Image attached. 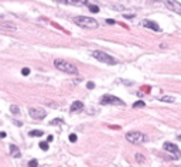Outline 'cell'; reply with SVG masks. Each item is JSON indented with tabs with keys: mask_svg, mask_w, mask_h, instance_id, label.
Instances as JSON below:
<instances>
[{
	"mask_svg": "<svg viewBox=\"0 0 181 167\" xmlns=\"http://www.w3.org/2000/svg\"><path fill=\"white\" fill-rule=\"evenodd\" d=\"M136 161H137V163H143L144 161V157H143L141 153H137V154H136Z\"/></svg>",
	"mask_w": 181,
	"mask_h": 167,
	"instance_id": "19",
	"label": "cell"
},
{
	"mask_svg": "<svg viewBox=\"0 0 181 167\" xmlns=\"http://www.w3.org/2000/svg\"><path fill=\"white\" fill-rule=\"evenodd\" d=\"M30 135H31V136H34V137H40V136H43V135H44V132L43 130H33V132H30Z\"/></svg>",
	"mask_w": 181,
	"mask_h": 167,
	"instance_id": "15",
	"label": "cell"
},
{
	"mask_svg": "<svg viewBox=\"0 0 181 167\" xmlns=\"http://www.w3.org/2000/svg\"><path fill=\"white\" fill-rule=\"evenodd\" d=\"M38 166V161L37 160H31L28 161V167H37Z\"/></svg>",
	"mask_w": 181,
	"mask_h": 167,
	"instance_id": "21",
	"label": "cell"
},
{
	"mask_svg": "<svg viewBox=\"0 0 181 167\" xmlns=\"http://www.w3.org/2000/svg\"><path fill=\"white\" fill-rule=\"evenodd\" d=\"M0 30H4V31H17V27H16L13 23H9V21H4V23H0Z\"/></svg>",
	"mask_w": 181,
	"mask_h": 167,
	"instance_id": "9",
	"label": "cell"
},
{
	"mask_svg": "<svg viewBox=\"0 0 181 167\" xmlns=\"http://www.w3.org/2000/svg\"><path fill=\"white\" fill-rule=\"evenodd\" d=\"M126 140L132 144H141L147 140V136L141 132H127L126 133Z\"/></svg>",
	"mask_w": 181,
	"mask_h": 167,
	"instance_id": "3",
	"label": "cell"
},
{
	"mask_svg": "<svg viewBox=\"0 0 181 167\" xmlns=\"http://www.w3.org/2000/svg\"><path fill=\"white\" fill-rule=\"evenodd\" d=\"M74 23L78 24L79 27H83V28H98V21L92 17H85V16H77L74 17Z\"/></svg>",
	"mask_w": 181,
	"mask_h": 167,
	"instance_id": "2",
	"label": "cell"
},
{
	"mask_svg": "<svg viewBox=\"0 0 181 167\" xmlns=\"http://www.w3.org/2000/svg\"><path fill=\"white\" fill-rule=\"evenodd\" d=\"M144 105H146V103H144L143 101H137V102L133 103V108H144Z\"/></svg>",
	"mask_w": 181,
	"mask_h": 167,
	"instance_id": "16",
	"label": "cell"
},
{
	"mask_svg": "<svg viewBox=\"0 0 181 167\" xmlns=\"http://www.w3.org/2000/svg\"><path fill=\"white\" fill-rule=\"evenodd\" d=\"M3 17H4V16H3V14H2V13H0V18H3Z\"/></svg>",
	"mask_w": 181,
	"mask_h": 167,
	"instance_id": "29",
	"label": "cell"
},
{
	"mask_svg": "<svg viewBox=\"0 0 181 167\" xmlns=\"http://www.w3.org/2000/svg\"><path fill=\"white\" fill-rule=\"evenodd\" d=\"M125 17L126 18H132V17H135V14H125Z\"/></svg>",
	"mask_w": 181,
	"mask_h": 167,
	"instance_id": "27",
	"label": "cell"
},
{
	"mask_svg": "<svg viewBox=\"0 0 181 167\" xmlns=\"http://www.w3.org/2000/svg\"><path fill=\"white\" fill-rule=\"evenodd\" d=\"M21 74H23V75H28V74H30V70H28V68H23Z\"/></svg>",
	"mask_w": 181,
	"mask_h": 167,
	"instance_id": "24",
	"label": "cell"
},
{
	"mask_svg": "<svg viewBox=\"0 0 181 167\" xmlns=\"http://www.w3.org/2000/svg\"><path fill=\"white\" fill-rule=\"evenodd\" d=\"M28 113L35 120H41V119H44L47 116V112L44 109H41V108H31V109H28Z\"/></svg>",
	"mask_w": 181,
	"mask_h": 167,
	"instance_id": "6",
	"label": "cell"
},
{
	"mask_svg": "<svg viewBox=\"0 0 181 167\" xmlns=\"http://www.w3.org/2000/svg\"><path fill=\"white\" fill-rule=\"evenodd\" d=\"M89 12H92V13H98L99 12V7L95 6V4H89Z\"/></svg>",
	"mask_w": 181,
	"mask_h": 167,
	"instance_id": "17",
	"label": "cell"
},
{
	"mask_svg": "<svg viewBox=\"0 0 181 167\" xmlns=\"http://www.w3.org/2000/svg\"><path fill=\"white\" fill-rule=\"evenodd\" d=\"M106 23H107V24H115V20H112V18H107Z\"/></svg>",
	"mask_w": 181,
	"mask_h": 167,
	"instance_id": "26",
	"label": "cell"
},
{
	"mask_svg": "<svg viewBox=\"0 0 181 167\" xmlns=\"http://www.w3.org/2000/svg\"><path fill=\"white\" fill-rule=\"evenodd\" d=\"M40 149L44 150V152H47V150H48V143H47V142H41L40 143Z\"/></svg>",
	"mask_w": 181,
	"mask_h": 167,
	"instance_id": "18",
	"label": "cell"
},
{
	"mask_svg": "<svg viewBox=\"0 0 181 167\" xmlns=\"http://www.w3.org/2000/svg\"><path fill=\"white\" fill-rule=\"evenodd\" d=\"M178 139H180V140H181V136H180V137H178Z\"/></svg>",
	"mask_w": 181,
	"mask_h": 167,
	"instance_id": "31",
	"label": "cell"
},
{
	"mask_svg": "<svg viewBox=\"0 0 181 167\" xmlns=\"http://www.w3.org/2000/svg\"><path fill=\"white\" fill-rule=\"evenodd\" d=\"M62 122V119H59V118H57V119H54V120L51 122V125H59Z\"/></svg>",
	"mask_w": 181,
	"mask_h": 167,
	"instance_id": "23",
	"label": "cell"
},
{
	"mask_svg": "<svg viewBox=\"0 0 181 167\" xmlns=\"http://www.w3.org/2000/svg\"><path fill=\"white\" fill-rule=\"evenodd\" d=\"M164 150L171 152V153H177L178 157H181V152H180V149H178L177 144H173V143H164Z\"/></svg>",
	"mask_w": 181,
	"mask_h": 167,
	"instance_id": "8",
	"label": "cell"
},
{
	"mask_svg": "<svg viewBox=\"0 0 181 167\" xmlns=\"http://www.w3.org/2000/svg\"><path fill=\"white\" fill-rule=\"evenodd\" d=\"M68 4H72V6H85L88 3V0H65Z\"/></svg>",
	"mask_w": 181,
	"mask_h": 167,
	"instance_id": "12",
	"label": "cell"
},
{
	"mask_svg": "<svg viewBox=\"0 0 181 167\" xmlns=\"http://www.w3.org/2000/svg\"><path fill=\"white\" fill-rule=\"evenodd\" d=\"M0 137L3 139V137H6V132H0Z\"/></svg>",
	"mask_w": 181,
	"mask_h": 167,
	"instance_id": "28",
	"label": "cell"
},
{
	"mask_svg": "<svg viewBox=\"0 0 181 167\" xmlns=\"http://www.w3.org/2000/svg\"><path fill=\"white\" fill-rule=\"evenodd\" d=\"M81 109H83V103L81 102V101H75V102L71 105V110H72V112H77V110H81Z\"/></svg>",
	"mask_w": 181,
	"mask_h": 167,
	"instance_id": "11",
	"label": "cell"
},
{
	"mask_svg": "<svg viewBox=\"0 0 181 167\" xmlns=\"http://www.w3.org/2000/svg\"><path fill=\"white\" fill-rule=\"evenodd\" d=\"M170 167H181V166H170Z\"/></svg>",
	"mask_w": 181,
	"mask_h": 167,
	"instance_id": "30",
	"label": "cell"
},
{
	"mask_svg": "<svg viewBox=\"0 0 181 167\" xmlns=\"http://www.w3.org/2000/svg\"><path fill=\"white\" fill-rule=\"evenodd\" d=\"M101 103L102 105H120V106H125V102L122 99H119L117 96H113V95H103L101 98Z\"/></svg>",
	"mask_w": 181,
	"mask_h": 167,
	"instance_id": "5",
	"label": "cell"
},
{
	"mask_svg": "<svg viewBox=\"0 0 181 167\" xmlns=\"http://www.w3.org/2000/svg\"><path fill=\"white\" fill-rule=\"evenodd\" d=\"M86 86H88V89H93V88H95V84H93V82H88Z\"/></svg>",
	"mask_w": 181,
	"mask_h": 167,
	"instance_id": "25",
	"label": "cell"
},
{
	"mask_svg": "<svg viewBox=\"0 0 181 167\" xmlns=\"http://www.w3.org/2000/svg\"><path fill=\"white\" fill-rule=\"evenodd\" d=\"M77 140H78L77 135H74V133H72V135H69V142H72V143H74V142H77Z\"/></svg>",
	"mask_w": 181,
	"mask_h": 167,
	"instance_id": "22",
	"label": "cell"
},
{
	"mask_svg": "<svg viewBox=\"0 0 181 167\" xmlns=\"http://www.w3.org/2000/svg\"><path fill=\"white\" fill-rule=\"evenodd\" d=\"M160 101H163V102H174L175 101V98L174 96H170V95H163L161 98H160Z\"/></svg>",
	"mask_w": 181,
	"mask_h": 167,
	"instance_id": "14",
	"label": "cell"
},
{
	"mask_svg": "<svg viewBox=\"0 0 181 167\" xmlns=\"http://www.w3.org/2000/svg\"><path fill=\"white\" fill-rule=\"evenodd\" d=\"M92 57L96 58L98 61H101V62H103V64H107V65H115L117 64V60L113 57H111L109 54H106V52L103 51H93L92 52Z\"/></svg>",
	"mask_w": 181,
	"mask_h": 167,
	"instance_id": "4",
	"label": "cell"
},
{
	"mask_svg": "<svg viewBox=\"0 0 181 167\" xmlns=\"http://www.w3.org/2000/svg\"><path fill=\"white\" fill-rule=\"evenodd\" d=\"M10 154H11L13 157H20L21 153H20V150L16 147V144H10Z\"/></svg>",
	"mask_w": 181,
	"mask_h": 167,
	"instance_id": "13",
	"label": "cell"
},
{
	"mask_svg": "<svg viewBox=\"0 0 181 167\" xmlns=\"http://www.w3.org/2000/svg\"><path fill=\"white\" fill-rule=\"evenodd\" d=\"M54 67L58 71H61V72L69 74V75H77L78 74V68L75 67L74 64H71L68 61L62 60V58H55V60H54Z\"/></svg>",
	"mask_w": 181,
	"mask_h": 167,
	"instance_id": "1",
	"label": "cell"
},
{
	"mask_svg": "<svg viewBox=\"0 0 181 167\" xmlns=\"http://www.w3.org/2000/svg\"><path fill=\"white\" fill-rule=\"evenodd\" d=\"M164 4L168 7L171 12H175L181 14V3H178L177 0H164Z\"/></svg>",
	"mask_w": 181,
	"mask_h": 167,
	"instance_id": "7",
	"label": "cell"
},
{
	"mask_svg": "<svg viewBox=\"0 0 181 167\" xmlns=\"http://www.w3.org/2000/svg\"><path fill=\"white\" fill-rule=\"evenodd\" d=\"M143 27L150 28V30H153V31H160L159 24L154 23V21H151V20H144V21H143Z\"/></svg>",
	"mask_w": 181,
	"mask_h": 167,
	"instance_id": "10",
	"label": "cell"
},
{
	"mask_svg": "<svg viewBox=\"0 0 181 167\" xmlns=\"http://www.w3.org/2000/svg\"><path fill=\"white\" fill-rule=\"evenodd\" d=\"M10 110H11V113H20V109H19V106H16V105H11L10 106Z\"/></svg>",
	"mask_w": 181,
	"mask_h": 167,
	"instance_id": "20",
	"label": "cell"
}]
</instances>
